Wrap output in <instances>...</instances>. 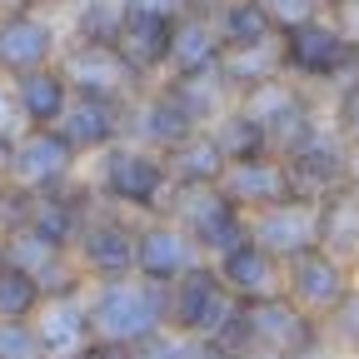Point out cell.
<instances>
[{"label":"cell","mask_w":359,"mask_h":359,"mask_svg":"<svg viewBox=\"0 0 359 359\" xmlns=\"http://www.w3.org/2000/svg\"><path fill=\"white\" fill-rule=\"evenodd\" d=\"M90 314V334L110 339V344H140L155 330H170V285L145 280V275H125V280H90L85 294Z\"/></svg>","instance_id":"cell-1"},{"label":"cell","mask_w":359,"mask_h":359,"mask_svg":"<svg viewBox=\"0 0 359 359\" xmlns=\"http://www.w3.org/2000/svg\"><path fill=\"white\" fill-rule=\"evenodd\" d=\"M90 185L95 195L115 210H145V215H165L170 190H175V175L165 165V155L135 145V140H115L95 155L90 165Z\"/></svg>","instance_id":"cell-2"},{"label":"cell","mask_w":359,"mask_h":359,"mask_svg":"<svg viewBox=\"0 0 359 359\" xmlns=\"http://www.w3.org/2000/svg\"><path fill=\"white\" fill-rule=\"evenodd\" d=\"M165 215L175 224H185L190 240L200 245V255H210V259L230 255L235 245L250 240V215L224 195L219 180H210V185H175Z\"/></svg>","instance_id":"cell-3"},{"label":"cell","mask_w":359,"mask_h":359,"mask_svg":"<svg viewBox=\"0 0 359 359\" xmlns=\"http://www.w3.org/2000/svg\"><path fill=\"white\" fill-rule=\"evenodd\" d=\"M70 80L75 95H95V100H135L145 75L135 70L115 40H70V50H60L55 60Z\"/></svg>","instance_id":"cell-4"},{"label":"cell","mask_w":359,"mask_h":359,"mask_svg":"<svg viewBox=\"0 0 359 359\" xmlns=\"http://www.w3.org/2000/svg\"><path fill=\"white\" fill-rule=\"evenodd\" d=\"M135 250H140V224H130L125 210L115 205H95V215L85 219V230L75 235L70 255L80 259V269L90 280H125L135 275Z\"/></svg>","instance_id":"cell-5"},{"label":"cell","mask_w":359,"mask_h":359,"mask_svg":"<svg viewBox=\"0 0 359 359\" xmlns=\"http://www.w3.org/2000/svg\"><path fill=\"white\" fill-rule=\"evenodd\" d=\"M235 309H240V299L219 280L215 259H200L195 269H185V275L170 285V330H180V334H210L215 339L230 325Z\"/></svg>","instance_id":"cell-6"},{"label":"cell","mask_w":359,"mask_h":359,"mask_svg":"<svg viewBox=\"0 0 359 359\" xmlns=\"http://www.w3.org/2000/svg\"><path fill=\"white\" fill-rule=\"evenodd\" d=\"M250 314V334L259 349L280 354V359H304L314 344H320L325 325L314 320L309 309H299L290 294H269V299H250L245 304Z\"/></svg>","instance_id":"cell-7"},{"label":"cell","mask_w":359,"mask_h":359,"mask_svg":"<svg viewBox=\"0 0 359 359\" xmlns=\"http://www.w3.org/2000/svg\"><path fill=\"white\" fill-rule=\"evenodd\" d=\"M75 160H80V155L70 150V140H65L55 125H25L20 140H15L11 180H15V185H25V190H35V195H45V190H60L65 180L80 175Z\"/></svg>","instance_id":"cell-8"},{"label":"cell","mask_w":359,"mask_h":359,"mask_svg":"<svg viewBox=\"0 0 359 359\" xmlns=\"http://www.w3.org/2000/svg\"><path fill=\"white\" fill-rule=\"evenodd\" d=\"M349 264L339 259V255H330V250H320V245H309V250H299L294 259H285V294L299 304V309H309L314 320H325V314L349 294Z\"/></svg>","instance_id":"cell-9"},{"label":"cell","mask_w":359,"mask_h":359,"mask_svg":"<svg viewBox=\"0 0 359 359\" xmlns=\"http://www.w3.org/2000/svg\"><path fill=\"white\" fill-rule=\"evenodd\" d=\"M55 60H60V35H55L50 15L20 11V6L0 11V75L15 80V75H30Z\"/></svg>","instance_id":"cell-10"},{"label":"cell","mask_w":359,"mask_h":359,"mask_svg":"<svg viewBox=\"0 0 359 359\" xmlns=\"http://www.w3.org/2000/svg\"><path fill=\"white\" fill-rule=\"evenodd\" d=\"M280 40H285V75L320 80V85H325V80L344 65V55L354 50L349 30H344L339 20H330V15H314V20L285 30Z\"/></svg>","instance_id":"cell-11"},{"label":"cell","mask_w":359,"mask_h":359,"mask_svg":"<svg viewBox=\"0 0 359 359\" xmlns=\"http://www.w3.org/2000/svg\"><path fill=\"white\" fill-rule=\"evenodd\" d=\"M205 255L200 245L190 240L185 224H175L170 215H150L140 224V250H135V275L145 280H160V285H175L185 269H195Z\"/></svg>","instance_id":"cell-12"},{"label":"cell","mask_w":359,"mask_h":359,"mask_svg":"<svg viewBox=\"0 0 359 359\" xmlns=\"http://www.w3.org/2000/svg\"><path fill=\"white\" fill-rule=\"evenodd\" d=\"M55 130L70 140L75 155H100L115 140H130V100H95V95H70Z\"/></svg>","instance_id":"cell-13"},{"label":"cell","mask_w":359,"mask_h":359,"mask_svg":"<svg viewBox=\"0 0 359 359\" xmlns=\"http://www.w3.org/2000/svg\"><path fill=\"white\" fill-rule=\"evenodd\" d=\"M250 240L280 259H294L299 250L320 245V200L294 195V200H280V205L250 215Z\"/></svg>","instance_id":"cell-14"},{"label":"cell","mask_w":359,"mask_h":359,"mask_svg":"<svg viewBox=\"0 0 359 359\" xmlns=\"http://www.w3.org/2000/svg\"><path fill=\"white\" fill-rule=\"evenodd\" d=\"M285 165H290V180H294V195H304V200H325V195L349 185V145L339 140L334 125H325Z\"/></svg>","instance_id":"cell-15"},{"label":"cell","mask_w":359,"mask_h":359,"mask_svg":"<svg viewBox=\"0 0 359 359\" xmlns=\"http://www.w3.org/2000/svg\"><path fill=\"white\" fill-rule=\"evenodd\" d=\"M224 195H230L245 215H259L280 200H294V180H290V165L280 155H250V160H230L219 175Z\"/></svg>","instance_id":"cell-16"},{"label":"cell","mask_w":359,"mask_h":359,"mask_svg":"<svg viewBox=\"0 0 359 359\" xmlns=\"http://www.w3.org/2000/svg\"><path fill=\"white\" fill-rule=\"evenodd\" d=\"M195 130H205V125H195L190 110L180 105L165 85L150 90V95L140 90V95L130 100V140L145 145V150H155V155H170L180 140H190Z\"/></svg>","instance_id":"cell-17"},{"label":"cell","mask_w":359,"mask_h":359,"mask_svg":"<svg viewBox=\"0 0 359 359\" xmlns=\"http://www.w3.org/2000/svg\"><path fill=\"white\" fill-rule=\"evenodd\" d=\"M215 269H219V280L230 285V294L245 299V304H250V299H269V294H285V259L269 255V250L255 245V240L235 245L230 255H219Z\"/></svg>","instance_id":"cell-18"},{"label":"cell","mask_w":359,"mask_h":359,"mask_svg":"<svg viewBox=\"0 0 359 359\" xmlns=\"http://www.w3.org/2000/svg\"><path fill=\"white\" fill-rule=\"evenodd\" d=\"M35 330L50 359H70L80 344L95 339L90 334V314H85V294H50L35 309Z\"/></svg>","instance_id":"cell-19"},{"label":"cell","mask_w":359,"mask_h":359,"mask_svg":"<svg viewBox=\"0 0 359 359\" xmlns=\"http://www.w3.org/2000/svg\"><path fill=\"white\" fill-rule=\"evenodd\" d=\"M15 110H20V125H55L70 105V80L60 65H40L30 75H15Z\"/></svg>","instance_id":"cell-20"},{"label":"cell","mask_w":359,"mask_h":359,"mask_svg":"<svg viewBox=\"0 0 359 359\" xmlns=\"http://www.w3.org/2000/svg\"><path fill=\"white\" fill-rule=\"evenodd\" d=\"M170 35H175L170 20H160L150 11H125L115 45H120V55L140 70V75H150V70H165L170 65Z\"/></svg>","instance_id":"cell-21"},{"label":"cell","mask_w":359,"mask_h":359,"mask_svg":"<svg viewBox=\"0 0 359 359\" xmlns=\"http://www.w3.org/2000/svg\"><path fill=\"white\" fill-rule=\"evenodd\" d=\"M224 55V40H219V25L215 15L205 11H190L185 20L175 25L170 35V75H195V70H215Z\"/></svg>","instance_id":"cell-22"},{"label":"cell","mask_w":359,"mask_h":359,"mask_svg":"<svg viewBox=\"0 0 359 359\" xmlns=\"http://www.w3.org/2000/svg\"><path fill=\"white\" fill-rule=\"evenodd\" d=\"M165 90L190 110L195 125H215L224 110L235 105V90H230V80L219 75V65L215 70H195V75H170Z\"/></svg>","instance_id":"cell-23"},{"label":"cell","mask_w":359,"mask_h":359,"mask_svg":"<svg viewBox=\"0 0 359 359\" xmlns=\"http://www.w3.org/2000/svg\"><path fill=\"white\" fill-rule=\"evenodd\" d=\"M219 75L230 80V90L240 95V90L259 85V80H275L285 75V40L269 35V40H255V45H235V50L219 55Z\"/></svg>","instance_id":"cell-24"},{"label":"cell","mask_w":359,"mask_h":359,"mask_svg":"<svg viewBox=\"0 0 359 359\" xmlns=\"http://www.w3.org/2000/svg\"><path fill=\"white\" fill-rule=\"evenodd\" d=\"M320 250L339 255L344 264L359 259V195L349 185L320 200Z\"/></svg>","instance_id":"cell-25"},{"label":"cell","mask_w":359,"mask_h":359,"mask_svg":"<svg viewBox=\"0 0 359 359\" xmlns=\"http://www.w3.org/2000/svg\"><path fill=\"white\" fill-rule=\"evenodd\" d=\"M165 165H170V175H175V185H210V180L224 175V165H230V160H224L215 130H195L190 140H180V145L165 155Z\"/></svg>","instance_id":"cell-26"},{"label":"cell","mask_w":359,"mask_h":359,"mask_svg":"<svg viewBox=\"0 0 359 359\" xmlns=\"http://www.w3.org/2000/svg\"><path fill=\"white\" fill-rule=\"evenodd\" d=\"M0 259H11V264L30 269L35 280H45L60 259H70V250L55 245L50 235H40L35 224H20V230H6V235H0Z\"/></svg>","instance_id":"cell-27"},{"label":"cell","mask_w":359,"mask_h":359,"mask_svg":"<svg viewBox=\"0 0 359 359\" xmlns=\"http://www.w3.org/2000/svg\"><path fill=\"white\" fill-rule=\"evenodd\" d=\"M309 95H304V90H294L285 75H275V80H259V85H250V90H240V95H235V110H245L259 130H269V125H275V120H285L294 105H304Z\"/></svg>","instance_id":"cell-28"},{"label":"cell","mask_w":359,"mask_h":359,"mask_svg":"<svg viewBox=\"0 0 359 359\" xmlns=\"http://www.w3.org/2000/svg\"><path fill=\"white\" fill-rule=\"evenodd\" d=\"M215 25H219V40H224V50H235V45H255V40H269V35H280L275 25H269V15L255 6V0H224V6L215 11Z\"/></svg>","instance_id":"cell-29"},{"label":"cell","mask_w":359,"mask_h":359,"mask_svg":"<svg viewBox=\"0 0 359 359\" xmlns=\"http://www.w3.org/2000/svg\"><path fill=\"white\" fill-rule=\"evenodd\" d=\"M45 304V290L30 269L0 259V320H35V309Z\"/></svg>","instance_id":"cell-30"},{"label":"cell","mask_w":359,"mask_h":359,"mask_svg":"<svg viewBox=\"0 0 359 359\" xmlns=\"http://www.w3.org/2000/svg\"><path fill=\"white\" fill-rule=\"evenodd\" d=\"M215 140H219V150H224V160H250V155H269V135L245 115V110H224L215 125Z\"/></svg>","instance_id":"cell-31"},{"label":"cell","mask_w":359,"mask_h":359,"mask_svg":"<svg viewBox=\"0 0 359 359\" xmlns=\"http://www.w3.org/2000/svg\"><path fill=\"white\" fill-rule=\"evenodd\" d=\"M0 359H50L35 320H0Z\"/></svg>","instance_id":"cell-32"},{"label":"cell","mask_w":359,"mask_h":359,"mask_svg":"<svg viewBox=\"0 0 359 359\" xmlns=\"http://www.w3.org/2000/svg\"><path fill=\"white\" fill-rule=\"evenodd\" d=\"M325 330L334 334V344H344V349L359 354V285H349V294L325 314Z\"/></svg>","instance_id":"cell-33"},{"label":"cell","mask_w":359,"mask_h":359,"mask_svg":"<svg viewBox=\"0 0 359 359\" xmlns=\"http://www.w3.org/2000/svg\"><path fill=\"white\" fill-rule=\"evenodd\" d=\"M255 6L269 15V25H275L280 35L294 30V25H304V20H314V15H325L320 0H255Z\"/></svg>","instance_id":"cell-34"},{"label":"cell","mask_w":359,"mask_h":359,"mask_svg":"<svg viewBox=\"0 0 359 359\" xmlns=\"http://www.w3.org/2000/svg\"><path fill=\"white\" fill-rule=\"evenodd\" d=\"M175 359H230V349H224L219 339H210V334H180L175 339Z\"/></svg>","instance_id":"cell-35"},{"label":"cell","mask_w":359,"mask_h":359,"mask_svg":"<svg viewBox=\"0 0 359 359\" xmlns=\"http://www.w3.org/2000/svg\"><path fill=\"white\" fill-rule=\"evenodd\" d=\"M334 130H339V140L349 150H359V90H349V95L334 105Z\"/></svg>","instance_id":"cell-36"},{"label":"cell","mask_w":359,"mask_h":359,"mask_svg":"<svg viewBox=\"0 0 359 359\" xmlns=\"http://www.w3.org/2000/svg\"><path fill=\"white\" fill-rule=\"evenodd\" d=\"M70 359H130V344H110V339H90L80 344Z\"/></svg>","instance_id":"cell-37"},{"label":"cell","mask_w":359,"mask_h":359,"mask_svg":"<svg viewBox=\"0 0 359 359\" xmlns=\"http://www.w3.org/2000/svg\"><path fill=\"white\" fill-rule=\"evenodd\" d=\"M0 125L25 130V125H20V110H15V85H11V75H0Z\"/></svg>","instance_id":"cell-38"},{"label":"cell","mask_w":359,"mask_h":359,"mask_svg":"<svg viewBox=\"0 0 359 359\" xmlns=\"http://www.w3.org/2000/svg\"><path fill=\"white\" fill-rule=\"evenodd\" d=\"M15 140H20V130H15V125H0V180H11V160H15Z\"/></svg>","instance_id":"cell-39"},{"label":"cell","mask_w":359,"mask_h":359,"mask_svg":"<svg viewBox=\"0 0 359 359\" xmlns=\"http://www.w3.org/2000/svg\"><path fill=\"white\" fill-rule=\"evenodd\" d=\"M6 6H20V11H75L80 6V0H6Z\"/></svg>","instance_id":"cell-40"},{"label":"cell","mask_w":359,"mask_h":359,"mask_svg":"<svg viewBox=\"0 0 359 359\" xmlns=\"http://www.w3.org/2000/svg\"><path fill=\"white\" fill-rule=\"evenodd\" d=\"M339 25H344V30H349V40L359 45V0H349V6L339 11Z\"/></svg>","instance_id":"cell-41"},{"label":"cell","mask_w":359,"mask_h":359,"mask_svg":"<svg viewBox=\"0 0 359 359\" xmlns=\"http://www.w3.org/2000/svg\"><path fill=\"white\" fill-rule=\"evenodd\" d=\"M349 190L359 195V150H349Z\"/></svg>","instance_id":"cell-42"},{"label":"cell","mask_w":359,"mask_h":359,"mask_svg":"<svg viewBox=\"0 0 359 359\" xmlns=\"http://www.w3.org/2000/svg\"><path fill=\"white\" fill-rule=\"evenodd\" d=\"M320 6H325V11H344V6H349V0H320Z\"/></svg>","instance_id":"cell-43"},{"label":"cell","mask_w":359,"mask_h":359,"mask_svg":"<svg viewBox=\"0 0 359 359\" xmlns=\"http://www.w3.org/2000/svg\"><path fill=\"white\" fill-rule=\"evenodd\" d=\"M105 6H115V11H130V0H105Z\"/></svg>","instance_id":"cell-44"}]
</instances>
